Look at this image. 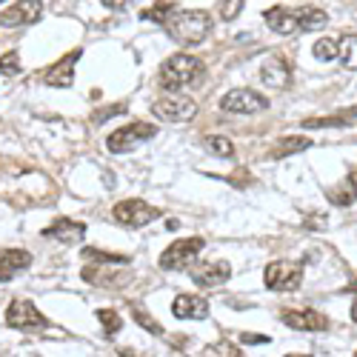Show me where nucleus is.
<instances>
[{
    "label": "nucleus",
    "instance_id": "f704fd0d",
    "mask_svg": "<svg viewBox=\"0 0 357 357\" xmlns=\"http://www.w3.org/2000/svg\"><path fill=\"white\" fill-rule=\"evenodd\" d=\"M354 357H357V354H354Z\"/></svg>",
    "mask_w": 357,
    "mask_h": 357
},
{
    "label": "nucleus",
    "instance_id": "c85d7f7f",
    "mask_svg": "<svg viewBox=\"0 0 357 357\" xmlns=\"http://www.w3.org/2000/svg\"><path fill=\"white\" fill-rule=\"evenodd\" d=\"M20 72V57L17 52H9L0 57V75H17Z\"/></svg>",
    "mask_w": 357,
    "mask_h": 357
},
{
    "label": "nucleus",
    "instance_id": "6ab92c4d",
    "mask_svg": "<svg viewBox=\"0 0 357 357\" xmlns=\"http://www.w3.org/2000/svg\"><path fill=\"white\" fill-rule=\"evenodd\" d=\"M306 149H312V140L303 137V135H291V137H283L272 146L269 158L272 160H280V158H289V155H297V152H306Z\"/></svg>",
    "mask_w": 357,
    "mask_h": 357
},
{
    "label": "nucleus",
    "instance_id": "f257e3e1",
    "mask_svg": "<svg viewBox=\"0 0 357 357\" xmlns=\"http://www.w3.org/2000/svg\"><path fill=\"white\" fill-rule=\"evenodd\" d=\"M203 75H206V66H203L200 57L177 52L160 66L158 83H160V89H166L169 95H177V92H183V89H189V86H197L203 80Z\"/></svg>",
    "mask_w": 357,
    "mask_h": 357
},
{
    "label": "nucleus",
    "instance_id": "2f4dec72",
    "mask_svg": "<svg viewBox=\"0 0 357 357\" xmlns=\"http://www.w3.org/2000/svg\"><path fill=\"white\" fill-rule=\"evenodd\" d=\"M351 320L357 323V301H354V306H351Z\"/></svg>",
    "mask_w": 357,
    "mask_h": 357
},
{
    "label": "nucleus",
    "instance_id": "b1692460",
    "mask_svg": "<svg viewBox=\"0 0 357 357\" xmlns=\"http://www.w3.org/2000/svg\"><path fill=\"white\" fill-rule=\"evenodd\" d=\"M95 317L103 323V332H106L109 337L123 329V320H121V314H117L114 309H98V312H95Z\"/></svg>",
    "mask_w": 357,
    "mask_h": 357
},
{
    "label": "nucleus",
    "instance_id": "dca6fc26",
    "mask_svg": "<svg viewBox=\"0 0 357 357\" xmlns=\"http://www.w3.org/2000/svg\"><path fill=\"white\" fill-rule=\"evenodd\" d=\"M77 57H80V49H75V52H69L63 61H57L54 66H49L46 72H43V83L46 86H72V80H75V63H77Z\"/></svg>",
    "mask_w": 357,
    "mask_h": 357
},
{
    "label": "nucleus",
    "instance_id": "f3484780",
    "mask_svg": "<svg viewBox=\"0 0 357 357\" xmlns=\"http://www.w3.org/2000/svg\"><path fill=\"white\" fill-rule=\"evenodd\" d=\"M40 15H43V3H12L3 15H0V26H6V29H12V26H29V23H35V20H40Z\"/></svg>",
    "mask_w": 357,
    "mask_h": 357
},
{
    "label": "nucleus",
    "instance_id": "aec40b11",
    "mask_svg": "<svg viewBox=\"0 0 357 357\" xmlns=\"http://www.w3.org/2000/svg\"><path fill=\"white\" fill-rule=\"evenodd\" d=\"M326 197H329V203H335V206H351L354 200H357V183H354V177H346L343 183H337V186H332L329 192H326Z\"/></svg>",
    "mask_w": 357,
    "mask_h": 357
},
{
    "label": "nucleus",
    "instance_id": "2eb2a0df",
    "mask_svg": "<svg viewBox=\"0 0 357 357\" xmlns=\"http://www.w3.org/2000/svg\"><path fill=\"white\" fill-rule=\"evenodd\" d=\"M263 20H266V26H269L275 35H294V32H301V20H297V12L283 9V6L266 9L263 12Z\"/></svg>",
    "mask_w": 357,
    "mask_h": 357
},
{
    "label": "nucleus",
    "instance_id": "f03ea898",
    "mask_svg": "<svg viewBox=\"0 0 357 357\" xmlns=\"http://www.w3.org/2000/svg\"><path fill=\"white\" fill-rule=\"evenodd\" d=\"M166 32L183 46H197L206 40V35L212 32V15L203 12V9H174L172 17L163 23Z\"/></svg>",
    "mask_w": 357,
    "mask_h": 357
},
{
    "label": "nucleus",
    "instance_id": "20e7f679",
    "mask_svg": "<svg viewBox=\"0 0 357 357\" xmlns=\"http://www.w3.org/2000/svg\"><path fill=\"white\" fill-rule=\"evenodd\" d=\"M155 135H158V126L137 121V123H126V126H121V129H114V132L106 137V146H109V152L123 155V152H132L135 146L152 140Z\"/></svg>",
    "mask_w": 357,
    "mask_h": 357
},
{
    "label": "nucleus",
    "instance_id": "0eeeda50",
    "mask_svg": "<svg viewBox=\"0 0 357 357\" xmlns=\"http://www.w3.org/2000/svg\"><path fill=\"white\" fill-rule=\"evenodd\" d=\"M112 218L114 223L121 226H129V229H140V226H149L152 220L160 218V212L155 209V206H149L146 200H137V197H129L123 203H117L112 209Z\"/></svg>",
    "mask_w": 357,
    "mask_h": 357
},
{
    "label": "nucleus",
    "instance_id": "4468645a",
    "mask_svg": "<svg viewBox=\"0 0 357 357\" xmlns=\"http://www.w3.org/2000/svg\"><path fill=\"white\" fill-rule=\"evenodd\" d=\"M172 314L181 320H206L209 317V303L197 294H177L172 303Z\"/></svg>",
    "mask_w": 357,
    "mask_h": 357
},
{
    "label": "nucleus",
    "instance_id": "423d86ee",
    "mask_svg": "<svg viewBox=\"0 0 357 357\" xmlns=\"http://www.w3.org/2000/svg\"><path fill=\"white\" fill-rule=\"evenodd\" d=\"M152 114L160 117L163 123H189L197 114V103L183 95H166L152 103Z\"/></svg>",
    "mask_w": 357,
    "mask_h": 357
},
{
    "label": "nucleus",
    "instance_id": "bb28decb",
    "mask_svg": "<svg viewBox=\"0 0 357 357\" xmlns=\"http://www.w3.org/2000/svg\"><path fill=\"white\" fill-rule=\"evenodd\" d=\"M132 317H135V320L143 326V329H146L149 335H163V326H160V323H158L152 314H149L143 306H135V309H132Z\"/></svg>",
    "mask_w": 357,
    "mask_h": 357
},
{
    "label": "nucleus",
    "instance_id": "f8f14e48",
    "mask_svg": "<svg viewBox=\"0 0 357 357\" xmlns=\"http://www.w3.org/2000/svg\"><path fill=\"white\" fill-rule=\"evenodd\" d=\"M260 80L272 89H286L291 83V63L283 54H272L269 61L260 66Z\"/></svg>",
    "mask_w": 357,
    "mask_h": 357
},
{
    "label": "nucleus",
    "instance_id": "c756f323",
    "mask_svg": "<svg viewBox=\"0 0 357 357\" xmlns=\"http://www.w3.org/2000/svg\"><path fill=\"white\" fill-rule=\"evenodd\" d=\"M220 9H223V12H220V15H223V20H234V17H237V12L243 9V3H241V0H234V3H223Z\"/></svg>",
    "mask_w": 357,
    "mask_h": 357
},
{
    "label": "nucleus",
    "instance_id": "ddd939ff",
    "mask_svg": "<svg viewBox=\"0 0 357 357\" xmlns=\"http://www.w3.org/2000/svg\"><path fill=\"white\" fill-rule=\"evenodd\" d=\"M231 278V266L226 260H215V263H203L197 269H192V280L203 289H215V286H223L226 280Z\"/></svg>",
    "mask_w": 357,
    "mask_h": 357
},
{
    "label": "nucleus",
    "instance_id": "7c9ffc66",
    "mask_svg": "<svg viewBox=\"0 0 357 357\" xmlns=\"http://www.w3.org/2000/svg\"><path fill=\"white\" fill-rule=\"evenodd\" d=\"M243 337V343H266V337H260V335H241Z\"/></svg>",
    "mask_w": 357,
    "mask_h": 357
},
{
    "label": "nucleus",
    "instance_id": "5701e85b",
    "mask_svg": "<svg viewBox=\"0 0 357 357\" xmlns=\"http://www.w3.org/2000/svg\"><path fill=\"white\" fill-rule=\"evenodd\" d=\"M206 152L215 155V158H231L234 155V143L223 135H212V137H206Z\"/></svg>",
    "mask_w": 357,
    "mask_h": 357
},
{
    "label": "nucleus",
    "instance_id": "9b49d317",
    "mask_svg": "<svg viewBox=\"0 0 357 357\" xmlns=\"http://www.w3.org/2000/svg\"><path fill=\"white\" fill-rule=\"evenodd\" d=\"M43 237L57 241V243H80L86 237V223L72 220V218H57L52 226L43 229Z\"/></svg>",
    "mask_w": 357,
    "mask_h": 357
},
{
    "label": "nucleus",
    "instance_id": "a878e982",
    "mask_svg": "<svg viewBox=\"0 0 357 357\" xmlns=\"http://www.w3.org/2000/svg\"><path fill=\"white\" fill-rule=\"evenodd\" d=\"M314 57H317V61H323V63L337 61V40H332V38H320V40L314 43Z\"/></svg>",
    "mask_w": 357,
    "mask_h": 357
},
{
    "label": "nucleus",
    "instance_id": "412c9836",
    "mask_svg": "<svg viewBox=\"0 0 357 357\" xmlns=\"http://www.w3.org/2000/svg\"><path fill=\"white\" fill-rule=\"evenodd\" d=\"M337 61L349 72H357V35H346L337 40Z\"/></svg>",
    "mask_w": 357,
    "mask_h": 357
},
{
    "label": "nucleus",
    "instance_id": "4be33fe9",
    "mask_svg": "<svg viewBox=\"0 0 357 357\" xmlns=\"http://www.w3.org/2000/svg\"><path fill=\"white\" fill-rule=\"evenodd\" d=\"M83 260H92L95 266H121V263H129L126 255H112V252H100V249H83Z\"/></svg>",
    "mask_w": 357,
    "mask_h": 357
},
{
    "label": "nucleus",
    "instance_id": "cd10ccee",
    "mask_svg": "<svg viewBox=\"0 0 357 357\" xmlns=\"http://www.w3.org/2000/svg\"><path fill=\"white\" fill-rule=\"evenodd\" d=\"M177 6L174 3H163V6H152V9H146L143 12V17L146 20H160V23H166L169 17H172V12H174Z\"/></svg>",
    "mask_w": 357,
    "mask_h": 357
},
{
    "label": "nucleus",
    "instance_id": "7ed1b4c3",
    "mask_svg": "<svg viewBox=\"0 0 357 357\" xmlns=\"http://www.w3.org/2000/svg\"><path fill=\"white\" fill-rule=\"evenodd\" d=\"M263 283L272 291H294L303 283V263H291V260H275L266 266Z\"/></svg>",
    "mask_w": 357,
    "mask_h": 357
},
{
    "label": "nucleus",
    "instance_id": "393cba45",
    "mask_svg": "<svg viewBox=\"0 0 357 357\" xmlns=\"http://www.w3.org/2000/svg\"><path fill=\"white\" fill-rule=\"evenodd\" d=\"M203 357H243V351L237 349L234 343H229V340H218L212 346H206Z\"/></svg>",
    "mask_w": 357,
    "mask_h": 357
},
{
    "label": "nucleus",
    "instance_id": "6e6552de",
    "mask_svg": "<svg viewBox=\"0 0 357 357\" xmlns=\"http://www.w3.org/2000/svg\"><path fill=\"white\" fill-rule=\"evenodd\" d=\"M46 323H49L46 314L32 301H23V297H15V301L9 303V309H6V326H12V329H20V332L43 329Z\"/></svg>",
    "mask_w": 357,
    "mask_h": 357
},
{
    "label": "nucleus",
    "instance_id": "9d476101",
    "mask_svg": "<svg viewBox=\"0 0 357 357\" xmlns=\"http://www.w3.org/2000/svg\"><path fill=\"white\" fill-rule=\"evenodd\" d=\"M280 320L294 332H323L326 326H329V320L314 309H286L280 314Z\"/></svg>",
    "mask_w": 357,
    "mask_h": 357
},
{
    "label": "nucleus",
    "instance_id": "1a4fd4ad",
    "mask_svg": "<svg viewBox=\"0 0 357 357\" xmlns=\"http://www.w3.org/2000/svg\"><path fill=\"white\" fill-rule=\"evenodd\" d=\"M220 109L234 112V114H257L269 109V100H266L255 89H231L220 98Z\"/></svg>",
    "mask_w": 357,
    "mask_h": 357
},
{
    "label": "nucleus",
    "instance_id": "a211bd4d",
    "mask_svg": "<svg viewBox=\"0 0 357 357\" xmlns=\"http://www.w3.org/2000/svg\"><path fill=\"white\" fill-rule=\"evenodd\" d=\"M29 263H32V255L23 252V249H6V252H0V283H6L15 275L26 272Z\"/></svg>",
    "mask_w": 357,
    "mask_h": 357
},
{
    "label": "nucleus",
    "instance_id": "72a5a7b5",
    "mask_svg": "<svg viewBox=\"0 0 357 357\" xmlns=\"http://www.w3.org/2000/svg\"><path fill=\"white\" fill-rule=\"evenodd\" d=\"M123 357H132V354H129V351H123Z\"/></svg>",
    "mask_w": 357,
    "mask_h": 357
},
{
    "label": "nucleus",
    "instance_id": "39448f33",
    "mask_svg": "<svg viewBox=\"0 0 357 357\" xmlns=\"http://www.w3.org/2000/svg\"><path fill=\"white\" fill-rule=\"evenodd\" d=\"M206 249L203 237H186V241H174L163 255H160V269L174 272V269H186L197 260V255Z\"/></svg>",
    "mask_w": 357,
    "mask_h": 357
},
{
    "label": "nucleus",
    "instance_id": "473e14b6",
    "mask_svg": "<svg viewBox=\"0 0 357 357\" xmlns=\"http://www.w3.org/2000/svg\"><path fill=\"white\" fill-rule=\"evenodd\" d=\"M286 357H312V354H286Z\"/></svg>",
    "mask_w": 357,
    "mask_h": 357
}]
</instances>
